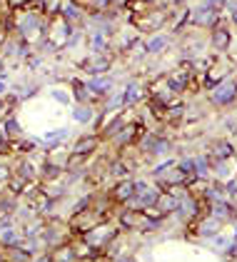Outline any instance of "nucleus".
Instances as JSON below:
<instances>
[{"label": "nucleus", "instance_id": "1", "mask_svg": "<svg viewBox=\"0 0 237 262\" xmlns=\"http://www.w3.org/2000/svg\"><path fill=\"white\" fill-rule=\"evenodd\" d=\"M138 150L142 160H162L175 152V142L167 135L165 127H158V130H147L142 135V140L138 142Z\"/></svg>", "mask_w": 237, "mask_h": 262}, {"label": "nucleus", "instance_id": "2", "mask_svg": "<svg viewBox=\"0 0 237 262\" xmlns=\"http://www.w3.org/2000/svg\"><path fill=\"white\" fill-rule=\"evenodd\" d=\"M207 105L212 110H232L237 105V73L220 82L212 93H207Z\"/></svg>", "mask_w": 237, "mask_h": 262}, {"label": "nucleus", "instance_id": "3", "mask_svg": "<svg viewBox=\"0 0 237 262\" xmlns=\"http://www.w3.org/2000/svg\"><path fill=\"white\" fill-rule=\"evenodd\" d=\"M113 65H115V53H90L75 62V70L88 78H95V75H110Z\"/></svg>", "mask_w": 237, "mask_h": 262}, {"label": "nucleus", "instance_id": "4", "mask_svg": "<svg viewBox=\"0 0 237 262\" xmlns=\"http://www.w3.org/2000/svg\"><path fill=\"white\" fill-rule=\"evenodd\" d=\"M225 23V15L220 10L205 8V5H192L190 10V30H215L218 25Z\"/></svg>", "mask_w": 237, "mask_h": 262}, {"label": "nucleus", "instance_id": "5", "mask_svg": "<svg viewBox=\"0 0 237 262\" xmlns=\"http://www.w3.org/2000/svg\"><path fill=\"white\" fill-rule=\"evenodd\" d=\"M147 100V80L142 78H130L122 88V105L125 110H138Z\"/></svg>", "mask_w": 237, "mask_h": 262}, {"label": "nucleus", "instance_id": "6", "mask_svg": "<svg viewBox=\"0 0 237 262\" xmlns=\"http://www.w3.org/2000/svg\"><path fill=\"white\" fill-rule=\"evenodd\" d=\"M232 42H235V35H232V28H230L227 23H222L215 30L207 33V48H210V53H215V55H230Z\"/></svg>", "mask_w": 237, "mask_h": 262}, {"label": "nucleus", "instance_id": "7", "mask_svg": "<svg viewBox=\"0 0 237 262\" xmlns=\"http://www.w3.org/2000/svg\"><path fill=\"white\" fill-rule=\"evenodd\" d=\"M202 152H205L212 162L235 160L237 158V145L232 142V138H212V140L202 147Z\"/></svg>", "mask_w": 237, "mask_h": 262}, {"label": "nucleus", "instance_id": "8", "mask_svg": "<svg viewBox=\"0 0 237 262\" xmlns=\"http://www.w3.org/2000/svg\"><path fill=\"white\" fill-rule=\"evenodd\" d=\"M68 147H70V155H78V158L90 160L100 147H102V140H100L98 133L90 130V133H85V135H78V140L68 142Z\"/></svg>", "mask_w": 237, "mask_h": 262}, {"label": "nucleus", "instance_id": "9", "mask_svg": "<svg viewBox=\"0 0 237 262\" xmlns=\"http://www.w3.org/2000/svg\"><path fill=\"white\" fill-rule=\"evenodd\" d=\"M107 198H110V202H113L115 207H125L127 202L135 198V175H133V178H125V180L110 182Z\"/></svg>", "mask_w": 237, "mask_h": 262}, {"label": "nucleus", "instance_id": "10", "mask_svg": "<svg viewBox=\"0 0 237 262\" xmlns=\"http://www.w3.org/2000/svg\"><path fill=\"white\" fill-rule=\"evenodd\" d=\"M173 35L167 33V30H160V33H153V35H147L145 38V53H147V58H162L170 48H173Z\"/></svg>", "mask_w": 237, "mask_h": 262}, {"label": "nucleus", "instance_id": "11", "mask_svg": "<svg viewBox=\"0 0 237 262\" xmlns=\"http://www.w3.org/2000/svg\"><path fill=\"white\" fill-rule=\"evenodd\" d=\"M207 212H210L212 217H218L222 225H237V202L227 200V198L215 200L207 207Z\"/></svg>", "mask_w": 237, "mask_h": 262}, {"label": "nucleus", "instance_id": "12", "mask_svg": "<svg viewBox=\"0 0 237 262\" xmlns=\"http://www.w3.org/2000/svg\"><path fill=\"white\" fill-rule=\"evenodd\" d=\"M85 80H88V88H90L93 98L98 100V107L110 93H115V78L113 75H95V78H85Z\"/></svg>", "mask_w": 237, "mask_h": 262}, {"label": "nucleus", "instance_id": "13", "mask_svg": "<svg viewBox=\"0 0 237 262\" xmlns=\"http://www.w3.org/2000/svg\"><path fill=\"white\" fill-rule=\"evenodd\" d=\"M100 107L95 105H85V102H75L73 107H70V120L75 122L78 127H93V122L98 118Z\"/></svg>", "mask_w": 237, "mask_h": 262}, {"label": "nucleus", "instance_id": "14", "mask_svg": "<svg viewBox=\"0 0 237 262\" xmlns=\"http://www.w3.org/2000/svg\"><path fill=\"white\" fill-rule=\"evenodd\" d=\"M50 252H53V260L55 262H82L75 237H70L68 242H62V245H58V247H53Z\"/></svg>", "mask_w": 237, "mask_h": 262}, {"label": "nucleus", "instance_id": "15", "mask_svg": "<svg viewBox=\"0 0 237 262\" xmlns=\"http://www.w3.org/2000/svg\"><path fill=\"white\" fill-rule=\"evenodd\" d=\"M68 88H70L75 102H85V105H95V107H98V100L93 98V93H90L85 78H70V80H68Z\"/></svg>", "mask_w": 237, "mask_h": 262}, {"label": "nucleus", "instance_id": "16", "mask_svg": "<svg viewBox=\"0 0 237 262\" xmlns=\"http://www.w3.org/2000/svg\"><path fill=\"white\" fill-rule=\"evenodd\" d=\"M225 230V225L218 220V217H212L210 212L207 215H202L198 220V237L200 240H212L215 235H220Z\"/></svg>", "mask_w": 237, "mask_h": 262}, {"label": "nucleus", "instance_id": "17", "mask_svg": "<svg viewBox=\"0 0 237 262\" xmlns=\"http://www.w3.org/2000/svg\"><path fill=\"white\" fill-rule=\"evenodd\" d=\"M155 210H158L160 215H165V217H173V215H178V210H180V198L173 190H162Z\"/></svg>", "mask_w": 237, "mask_h": 262}, {"label": "nucleus", "instance_id": "18", "mask_svg": "<svg viewBox=\"0 0 237 262\" xmlns=\"http://www.w3.org/2000/svg\"><path fill=\"white\" fill-rule=\"evenodd\" d=\"M88 50L90 53H115L113 50V38H107L98 28H93V33L88 35Z\"/></svg>", "mask_w": 237, "mask_h": 262}, {"label": "nucleus", "instance_id": "19", "mask_svg": "<svg viewBox=\"0 0 237 262\" xmlns=\"http://www.w3.org/2000/svg\"><path fill=\"white\" fill-rule=\"evenodd\" d=\"M0 133H3L10 142H15V140L23 138V125H20V120H18V115H15V113H10V115L0 118Z\"/></svg>", "mask_w": 237, "mask_h": 262}, {"label": "nucleus", "instance_id": "20", "mask_svg": "<svg viewBox=\"0 0 237 262\" xmlns=\"http://www.w3.org/2000/svg\"><path fill=\"white\" fill-rule=\"evenodd\" d=\"M212 162V160H210ZM237 178V167H235V160H220V162H212V180H220V182H227Z\"/></svg>", "mask_w": 237, "mask_h": 262}, {"label": "nucleus", "instance_id": "21", "mask_svg": "<svg viewBox=\"0 0 237 262\" xmlns=\"http://www.w3.org/2000/svg\"><path fill=\"white\" fill-rule=\"evenodd\" d=\"M33 185H35V182H30L28 178H23V175H18V172H13V178L5 182V190H8L10 195H15V198L23 200V198H25V192H28Z\"/></svg>", "mask_w": 237, "mask_h": 262}, {"label": "nucleus", "instance_id": "22", "mask_svg": "<svg viewBox=\"0 0 237 262\" xmlns=\"http://www.w3.org/2000/svg\"><path fill=\"white\" fill-rule=\"evenodd\" d=\"M50 98H53V102H58L62 107H73V105H75L70 88H53V90H50Z\"/></svg>", "mask_w": 237, "mask_h": 262}, {"label": "nucleus", "instance_id": "23", "mask_svg": "<svg viewBox=\"0 0 237 262\" xmlns=\"http://www.w3.org/2000/svg\"><path fill=\"white\" fill-rule=\"evenodd\" d=\"M30 8H38V0H5V10H10V13L30 10Z\"/></svg>", "mask_w": 237, "mask_h": 262}, {"label": "nucleus", "instance_id": "24", "mask_svg": "<svg viewBox=\"0 0 237 262\" xmlns=\"http://www.w3.org/2000/svg\"><path fill=\"white\" fill-rule=\"evenodd\" d=\"M42 60H45V58L40 55L38 50H33V55L25 60V62H28V70H33V73H35V70H40V68H42Z\"/></svg>", "mask_w": 237, "mask_h": 262}, {"label": "nucleus", "instance_id": "25", "mask_svg": "<svg viewBox=\"0 0 237 262\" xmlns=\"http://www.w3.org/2000/svg\"><path fill=\"white\" fill-rule=\"evenodd\" d=\"M13 172H15V170H13V165H8V162H0V185H3V187H5V182L13 178Z\"/></svg>", "mask_w": 237, "mask_h": 262}, {"label": "nucleus", "instance_id": "26", "mask_svg": "<svg viewBox=\"0 0 237 262\" xmlns=\"http://www.w3.org/2000/svg\"><path fill=\"white\" fill-rule=\"evenodd\" d=\"M10 155H13V142L0 133V158H10Z\"/></svg>", "mask_w": 237, "mask_h": 262}, {"label": "nucleus", "instance_id": "27", "mask_svg": "<svg viewBox=\"0 0 237 262\" xmlns=\"http://www.w3.org/2000/svg\"><path fill=\"white\" fill-rule=\"evenodd\" d=\"M225 3H227V0H200L198 5H205V8H212V10H220V13H222V10H225Z\"/></svg>", "mask_w": 237, "mask_h": 262}, {"label": "nucleus", "instance_id": "28", "mask_svg": "<svg viewBox=\"0 0 237 262\" xmlns=\"http://www.w3.org/2000/svg\"><path fill=\"white\" fill-rule=\"evenodd\" d=\"M33 262H55V260H53V252H50V250H42L40 255L33 257Z\"/></svg>", "mask_w": 237, "mask_h": 262}, {"label": "nucleus", "instance_id": "29", "mask_svg": "<svg viewBox=\"0 0 237 262\" xmlns=\"http://www.w3.org/2000/svg\"><path fill=\"white\" fill-rule=\"evenodd\" d=\"M10 93V82H8V75H0V98H5Z\"/></svg>", "mask_w": 237, "mask_h": 262}, {"label": "nucleus", "instance_id": "30", "mask_svg": "<svg viewBox=\"0 0 237 262\" xmlns=\"http://www.w3.org/2000/svg\"><path fill=\"white\" fill-rule=\"evenodd\" d=\"M8 13H10V10H8ZM8 13H5V15H8ZM5 15H0V45L5 42L8 35H10V33H8V28H5Z\"/></svg>", "mask_w": 237, "mask_h": 262}, {"label": "nucleus", "instance_id": "31", "mask_svg": "<svg viewBox=\"0 0 237 262\" xmlns=\"http://www.w3.org/2000/svg\"><path fill=\"white\" fill-rule=\"evenodd\" d=\"M5 115H10V107H8L5 98H0V118H5Z\"/></svg>", "mask_w": 237, "mask_h": 262}, {"label": "nucleus", "instance_id": "32", "mask_svg": "<svg viewBox=\"0 0 237 262\" xmlns=\"http://www.w3.org/2000/svg\"><path fill=\"white\" fill-rule=\"evenodd\" d=\"M113 262H140L135 255H120V257H115Z\"/></svg>", "mask_w": 237, "mask_h": 262}, {"label": "nucleus", "instance_id": "33", "mask_svg": "<svg viewBox=\"0 0 237 262\" xmlns=\"http://www.w3.org/2000/svg\"><path fill=\"white\" fill-rule=\"evenodd\" d=\"M0 8H5V0H0Z\"/></svg>", "mask_w": 237, "mask_h": 262}, {"label": "nucleus", "instance_id": "34", "mask_svg": "<svg viewBox=\"0 0 237 262\" xmlns=\"http://www.w3.org/2000/svg\"><path fill=\"white\" fill-rule=\"evenodd\" d=\"M235 167H237V158H235Z\"/></svg>", "mask_w": 237, "mask_h": 262}]
</instances>
